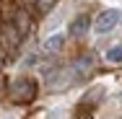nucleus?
I'll return each mask as SVG.
<instances>
[{
  "label": "nucleus",
  "instance_id": "1",
  "mask_svg": "<svg viewBox=\"0 0 122 119\" xmlns=\"http://www.w3.org/2000/svg\"><path fill=\"white\" fill-rule=\"evenodd\" d=\"M122 21V13L117 8H109V10H101L94 21V31L96 34H109L112 29H117V24Z\"/></svg>",
  "mask_w": 122,
  "mask_h": 119
},
{
  "label": "nucleus",
  "instance_id": "2",
  "mask_svg": "<svg viewBox=\"0 0 122 119\" xmlns=\"http://www.w3.org/2000/svg\"><path fill=\"white\" fill-rule=\"evenodd\" d=\"M34 93H36V83L34 80H29V78L16 80V86H13V98L16 101H31Z\"/></svg>",
  "mask_w": 122,
  "mask_h": 119
},
{
  "label": "nucleus",
  "instance_id": "3",
  "mask_svg": "<svg viewBox=\"0 0 122 119\" xmlns=\"http://www.w3.org/2000/svg\"><path fill=\"white\" fill-rule=\"evenodd\" d=\"M62 42H65V36H62V34H52L47 42H44L42 52H44V54H55V52H60V49H62Z\"/></svg>",
  "mask_w": 122,
  "mask_h": 119
},
{
  "label": "nucleus",
  "instance_id": "4",
  "mask_svg": "<svg viewBox=\"0 0 122 119\" xmlns=\"http://www.w3.org/2000/svg\"><path fill=\"white\" fill-rule=\"evenodd\" d=\"M88 31V16H81V18H75L73 26H70V34L73 36H83Z\"/></svg>",
  "mask_w": 122,
  "mask_h": 119
},
{
  "label": "nucleus",
  "instance_id": "5",
  "mask_svg": "<svg viewBox=\"0 0 122 119\" xmlns=\"http://www.w3.org/2000/svg\"><path fill=\"white\" fill-rule=\"evenodd\" d=\"M107 62H112V65H122V44H114V47L107 49Z\"/></svg>",
  "mask_w": 122,
  "mask_h": 119
},
{
  "label": "nucleus",
  "instance_id": "6",
  "mask_svg": "<svg viewBox=\"0 0 122 119\" xmlns=\"http://www.w3.org/2000/svg\"><path fill=\"white\" fill-rule=\"evenodd\" d=\"M52 5H55V0H36V8L39 10H49Z\"/></svg>",
  "mask_w": 122,
  "mask_h": 119
},
{
  "label": "nucleus",
  "instance_id": "7",
  "mask_svg": "<svg viewBox=\"0 0 122 119\" xmlns=\"http://www.w3.org/2000/svg\"><path fill=\"white\" fill-rule=\"evenodd\" d=\"M21 5L29 8V10H34V8H36V0H21Z\"/></svg>",
  "mask_w": 122,
  "mask_h": 119
},
{
  "label": "nucleus",
  "instance_id": "8",
  "mask_svg": "<svg viewBox=\"0 0 122 119\" xmlns=\"http://www.w3.org/2000/svg\"><path fill=\"white\" fill-rule=\"evenodd\" d=\"M86 119H91V117H86Z\"/></svg>",
  "mask_w": 122,
  "mask_h": 119
}]
</instances>
